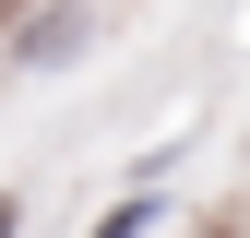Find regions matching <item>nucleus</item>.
Instances as JSON below:
<instances>
[{
	"mask_svg": "<svg viewBox=\"0 0 250 238\" xmlns=\"http://www.w3.org/2000/svg\"><path fill=\"white\" fill-rule=\"evenodd\" d=\"M60 48H83V12H48V24H24V60H60Z\"/></svg>",
	"mask_w": 250,
	"mask_h": 238,
	"instance_id": "obj_1",
	"label": "nucleus"
},
{
	"mask_svg": "<svg viewBox=\"0 0 250 238\" xmlns=\"http://www.w3.org/2000/svg\"><path fill=\"white\" fill-rule=\"evenodd\" d=\"M143 226H155V202H119V215H107L96 238H143Z\"/></svg>",
	"mask_w": 250,
	"mask_h": 238,
	"instance_id": "obj_2",
	"label": "nucleus"
},
{
	"mask_svg": "<svg viewBox=\"0 0 250 238\" xmlns=\"http://www.w3.org/2000/svg\"><path fill=\"white\" fill-rule=\"evenodd\" d=\"M12 226H24V202H12V191H0V238H12Z\"/></svg>",
	"mask_w": 250,
	"mask_h": 238,
	"instance_id": "obj_3",
	"label": "nucleus"
}]
</instances>
